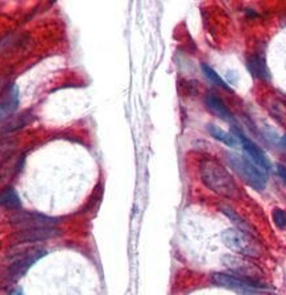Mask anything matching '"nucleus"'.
<instances>
[{
    "mask_svg": "<svg viewBox=\"0 0 286 295\" xmlns=\"http://www.w3.org/2000/svg\"><path fill=\"white\" fill-rule=\"evenodd\" d=\"M202 182L215 194L223 198L239 199L240 189L235 182L234 176L219 161L213 159H204L199 164Z\"/></svg>",
    "mask_w": 286,
    "mask_h": 295,
    "instance_id": "obj_1",
    "label": "nucleus"
},
{
    "mask_svg": "<svg viewBox=\"0 0 286 295\" xmlns=\"http://www.w3.org/2000/svg\"><path fill=\"white\" fill-rule=\"evenodd\" d=\"M222 239L225 247L230 248L232 252L240 253L245 257H261V247L252 234L245 233L238 228H228L223 232Z\"/></svg>",
    "mask_w": 286,
    "mask_h": 295,
    "instance_id": "obj_2",
    "label": "nucleus"
},
{
    "mask_svg": "<svg viewBox=\"0 0 286 295\" xmlns=\"http://www.w3.org/2000/svg\"><path fill=\"white\" fill-rule=\"evenodd\" d=\"M228 161L236 173L256 190H262L266 185V174L251 160H246L239 154H228Z\"/></svg>",
    "mask_w": 286,
    "mask_h": 295,
    "instance_id": "obj_3",
    "label": "nucleus"
},
{
    "mask_svg": "<svg viewBox=\"0 0 286 295\" xmlns=\"http://www.w3.org/2000/svg\"><path fill=\"white\" fill-rule=\"evenodd\" d=\"M222 261L223 264H224L230 270L234 271L236 276L246 278V280L259 281L260 282V277L264 274L259 266H256V265L252 264L251 261H248V260L245 259H241V257H238V255L225 254L223 255Z\"/></svg>",
    "mask_w": 286,
    "mask_h": 295,
    "instance_id": "obj_4",
    "label": "nucleus"
},
{
    "mask_svg": "<svg viewBox=\"0 0 286 295\" xmlns=\"http://www.w3.org/2000/svg\"><path fill=\"white\" fill-rule=\"evenodd\" d=\"M214 283L219 285V286L227 287V289H234L238 291H246V290H255V289H265L264 283L259 282V281L246 280V278L239 277V276H231V274L224 273H215L211 277Z\"/></svg>",
    "mask_w": 286,
    "mask_h": 295,
    "instance_id": "obj_5",
    "label": "nucleus"
},
{
    "mask_svg": "<svg viewBox=\"0 0 286 295\" xmlns=\"http://www.w3.org/2000/svg\"><path fill=\"white\" fill-rule=\"evenodd\" d=\"M235 137H236V139L240 141L241 145H243V148H244V150L248 153V155L251 157V160H252L253 164L257 165V166H259L260 169H262L264 171H268L269 169H271L269 160L266 159V155L264 154V152L260 149L259 146L256 145L255 143H252V141H251L248 137H245L243 133H241V132H239V131L235 132Z\"/></svg>",
    "mask_w": 286,
    "mask_h": 295,
    "instance_id": "obj_6",
    "label": "nucleus"
},
{
    "mask_svg": "<svg viewBox=\"0 0 286 295\" xmlns=\"http://www.w3.org/2000/svg\"><path fill=\"white\" fill-rule=\"evenodd\" d=\"M13 223L18 225H24L27 228H43L54 224V219L36 212H23L13 218Z\"/></svg>",
    "mask_w": 286,
    "mask_h": 295,
    "instance_id": "obj_7",
    "label": "nucleus"
},
{
    "mask_svg": "<svg viewBox=\"0 0 286 295\" xmlns=\"http://www.w3.org/2000/svg\"><path fill=\"white\" fill-rule=\"evenodd\" d=\"M44 254H45L44 250L37 249L34 250V252H29L28 254H25L24 257L17 260V261L9 268V274H11V277H12L13 280H17V278L22 277L23 274H24L28 269L31 268L34 262L39 261Z\"/></svg>",
    "mask_w": 286,
    "mask_h": 295,
    "instance_id": "obj_8",
    "label": "nucleus"
},
{
    "mask_svg": "<svg viewBox=\"0 0 286 295\" xmlns=\"http://www.w3.org/2000/svg\"><path fill=\"white\" fill-rule=\"evenodd\" d=\"M58 231L52 227H43V228H28L27 231L18 232L17 240L22 243H33V241L45 240L49 238L57 236Z\"/></svg>",
    "mask_w": 286,
    "mask_h": 295,
    "instance_id": "obj_9",
    "label": "nucleus"
},
{
    "mask_svg": "<svg viewBox=\"0 0 286 295\" xmlns=\"http://www.w3.org/2000/svg\"><path fill=\"white\" fill-rule=\"evenodd\" d=\"M206 106H207V108H208V110L214 113V115H216L218 117L224 120V122H228V123L235 122L234 115L230 112V110L225 107V104L220 101L219 97L215 96V95H207Z\"/></svg>",
    "mask_w": 286,
    "mask_h": 295,
    "instance_id": "obj_10",
    "label": "nucleus"
},
{
    "mask_svg": "<svg viewBox=\"0 0 286 295\" xmlns=\"http://www.w3.org/2000/svg\"><path fill=\"white\" fill-rule=\"evenodd\" d=\"M18 106V90L16 86H13L8 97L6 101L0 103V122L7 119L9 115H12Z\"/></svg>",
    "mask_w": 286,
    "mask_h": 295,
    "instance_id": "obj_11",
    "label": "nucleus"
},
{
    "mask_svg": "<svg viewBox=\"0 0 286 295\" xmlns=\"http://www.w3.org/2000/svg\"><path fill=\"white\" fill-rule=\"evenodd\" d=\"M248 70L251 71L253 76L259 78V80H268L269 78V70L266 62L260 55H253L248 60Z\"/></svg>",
    "mask_w": 286,
    "mask_h": 295,
    "instance_id": "obj_12",
    "label": "nucleus"
},
{
    "mask_svg": "<svg viewBox=\"0 0 286 295\" xmlns=\"http://www.w3.org/2000/svg\"><path fill=\"white\" fill-rule=\"evenodd\" d=\"M207 131L214 139L216 140H219L220 143L225 144V145L231 146V148H235V146H238V139L234 136V134L228 133V132H224L223 129H220L218 125L214 124H208L207 125Z\"/></svg>",
    "mask_w": 286,
    "mask_h": 295,
    "instance_id": "obj_13",
    "label": "nucleus"
},
{
    "mask_svg": "<svg viewBox=\"0 0 286 295\" xmlns=\"http://www.w3.org/2000/svg\"><path fill=\"white\" fill-rule=\"evenodd\" d=\"M0 206L6 208H11V210H16V208L22 207V202L18 195L13 189H6L0 192Z\"/></svg>",
    "mask_w": 286,
    "mask_h": 295,
    "instance_id": "obj_14",
    "label": "nucleus"
},
{
    "mask_svg": "<svg viewBox=\"0 0 286 295\" xmlns=\"http://www.w3.org/2000/svg\"><path fill=\"white\" fill-rule=\"evenodd\" d=\"M222 211H223V213H225V215L228 216L230 219L234 222V224H235V228H238V229H240V231H243V232H245V233H248V234H255V232H253V229H252V227H251L248 223L245 222L244 219H241L240 216L238 215V213L235 212L234 210H232L231 207H228V206H222Z\"/></svg>",
    "mask_w": 286,
    "mask_h": 295,
    "instance_id": "obj_15",
    "label": "nucleus"
},
{
    "mask_svg": "<svg viewBox=\"0 0 286 295\" xmlns=\"http://www.w3.org/2000/svg\"><path fill=\"white\" fill-rule=\"evenodd\" d=\"M202 71H203V74L206 75V78L208 81H211V82L214 83V85H218V86H220L222 88H225V90H231L230 88V86H227V83L224 82V81L220 78V75L218 73H216L214 69H211L208 65H206V64H202Z\"/></svg>",
    "mask_w": 286,
    "mask_h": 295,
    "instance_id": "obj_16",
    "label": "nucleus"
},
{
    "mask_svg": "<svg viewBox=\"0 0 286 295\" xmlns=\"http://www.w3.org/2000/svg\"><path fill=\"white\" fill-rule=\"evenodd\" d=\"M272 216H273L274 224L277 225L278 228H285L286 227V212L285 211L281 210V208H274Z\"/></svg>",
    "mask_w": 286,
    "mask_h": 295,
    "instance_id": "obj_17",
    "label": "nucleus"
},
{
    "mask_svg": "<svg viewBox=\"0 0 286 295\" xmlns=\"http://www.w3.org/2000/svg\"><path fill=\"white\" fill-rule=\"evenodd\" d=\"M244 295H276L273 292H269L264 289H255V290H246L243 291Z\"/></svg>",
    "mask_w": 286,
    "mask_h": 295,
    "instance_id": "obj_18",
    "label": "nucleus"
},
{
    "mask_svg": "<svg viewBox=\"0 0 286 295\" xmlns=\"http://www.w3.org/2000/svg\"><path fill=\"white\" fill-rule=\"evenodd\" d=\"M277 173L286 183V166H283V165H277Z\"/></svg>",
    "mask_w": 286,
    "mask_h": 295,
    "instance_id": "obj_19",
    "label": "nucleus"
},
{
    "mask_svg": "<svg viewBox=\"0 0 286 295\" xmlns=\"http://www.w3.org/2000/svg\"><path fill=\"white\" fill-rule=\"evenodd\" d=\"M281 145L285 146V148H286V134L282 137V139H281Z\"/></svg>",
    "mask_w": 286,
    "mask_h": 295,
    "instance_id": "obj_20",
    "label": "nucleus"
}]
</instances>
